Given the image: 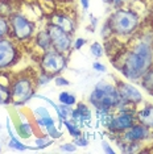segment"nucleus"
<instances>
[{
	"label": "nucleus",
	"instance_id": "1",
	"mask_svg": "<svg viewBox=\"0 0 153 154\" xmlns=\"http://www.w3.org/2000/svg\"><path fill=\"white\" fill-rule=\"evenodd\" d=\"M153 63V48L147 40H141L126 53L120 70L128 79H139Z\"/></svg>",
	"mask_w": 153,
	"mask_h": 154
},
{
	"label": "nucleus",
	"instance_id": "2",
	"mask_svg": "<svg viewBox=\"0 0 153 154\" xmlns=\"http://www.w3.org/2000/svg\"><path fill=\"white\" fill-rule=\"evenodd\" d=\"M139 16L132 9L117 8L108 19V29L116 36H130L136 32Z\"/></svg>",
	"mask_w": 153,
	"mask_h": 154
},
{
	"label": "nucleus",
	"instance_id": "3",
	"mask_svg": "<svg viewBox=\"0 0 153 154\" xmlns=\"http://www.w3.org/2000/svg\"><path fill=\"white\" fill-rule=\"evenodd\" d=\"M89 100L96 108H106V109L119 107L121 103L116 87L106 82H100L95 86Z\"/></svg>",
	"mask_w": 153,
	"mask_h": 154
},
{
	"label": "nucleus",
	"instance_id": "4",
	"mask_svg": "<svg viewBox=\"0 0 153 154\" xmlns=\"http://www.w3.org/2000/svg\"><path fill=\"white\" fill-rule=\"evenodd\" d=\"M9 90H11V97L13 104H16V106L24 104L34 95L33 79L30 76L23 74L13 80Z\"/></svg>",
	"mask_w": 153,
	"mask_h": 154
},
{
	"label": "nucleus",
	"instance_id": "5",
	"mask_svg": "<svg viewBox=\"0 0 153 154\" xmlns=\"http://www.w3.org/2000/svg\"><path fill=\"white\" fill-rule=\"evenodd\" d=\"M66 63H67V59H66L65 54L57 51L55 49L45 51L40 61L41 70L52 76L55 75L57 72H61L66 67Z\"/></svg>",
	"mask_w": 153,
	"mask_h": 154
},
{
	"label": "nucleus",
	"instance_id": "6",
	"mask_svg": "<svg viewBox=\"0 0 153 154\" xmlns=\"http://www.w3.org/2000/svg\"><path fill=\"white\" fill-rule=\"evenodd\" d=\"M9 25H11L13 37L19 41L30 38L34 32V23L27 19L21 13H13L9 19Z\"/></svg>",
	"mask_w": 153,
	"mask_h": 154
},
{
	"label": "nucleus",
	"instance_id": "7",
	"mask_svg": "<svg viewBox=\"0 0 153 154\" xmlns=\"http://www.w3.org/2000/svg\"><path fill=\"white\" fill-rule=\"evenodd\" d=\"M48 32H49L50 38H52V46H53L55 50L60 51V53H64V54L70 50V48H71L70 34L66 33L60 26L53 25V24H49Z\"/></svg>",
	"mask_w": 153,
	"mask_h": 154
},
{
	"label": "nucleus",
	"instance_id": "8",
	"mask_svg": "<svg viewBox=\"0 0 153 154\" xmlns=\"http://www.w3.org/2000/svg\"><path fill=\"white\" fill-rule=\"evenodd\" d=\"M19 57L16 44L11 40L0 38V69H5L15 63Z\"/></svg>",
	"mask_w": 153,
	"mask_h": 154
},
{
	"label": "nucleus",
	"instance_id": "9",
	"mask_svg": "<svg viewBox=\"0 0 153 154\" xmlns=\"http://www.w3.org/2000/svg\"><path fill=\"white\" fill-rule=\"evenodd\" d=\"M116 90L119 92V96L123 103H128L132 104V106H136L142 100V96L135 86L130 85V83L126 82H119L116 85Z\"/></svg>",
	"mask_w": 153,
	"mask_h": 154
},
{
	"label": "nucleus",
	"instance_id": "10",
	"mask_svg": "<svg viewBox=\"0 0 153 154\" xmlns=\"http://www.w3.org/2000/svg\"><path fill=\"white\" fill-rule=\"evenodd\" d=\"M136 122V116H135L132 112L128 111H121L120 115L117 116H114L112 121H111L108 129L111 132L115 133H119L123 131H127L128 128H131L132 125Z\"/></svg>",
	"mask_w": 153,
	"mask_h": 154
},
{
	"label": "nucleus",
	"instance_id": "11",
	"mask_svg": "<svg viewBox=\"0 0 153 154\" xmlns=\"http://www.w3.org/2000/svg\"><path fill=\"white\" fill-rule=\"evenodd\" d=\"M149 136H151V129L149 128L142 124H133L123 134V140L126 142H139L148 138Z\"/></svg>",
	"mask_w": 153,
	"mask_h": 154
},
{
	"label": "nucleus",
	"instance_id": "12",
	"mask_svg": "<svg viewBox=\"0 0 153 154\" xmlns=\"http://www.w3.org/2000/svg\"><path fill=\"white\" fill-rule=\"evenodd\" d=\"M49 24H53V25H57L60 26L61 29H64L66 33L71 34L75 29V24H74V20L71 19L69 15L66 13H62V12H54L53 15L50 16L49 19Z\"/></svg>",
	"mask_w": 153,
	"mask_h": 154
},
{
	"label": "nucleus",
	"instance_id": "13",
	"mask_svg": "<svg viewBox=\"0 0 153 154\" xmlns=\"http://www.w3.org/2000/svg\"><path fill=\"white\" fill-rule=\"evenodd\" d=\"M71 120L76 122L78 125L90 124V121H91V112H90L89 107L83 103H79L75 109L71 111Z\"/></svg>",
	"mask_w": 153,
	"mask_h": 154
},
{
	"label": "nucleus",
	"instance_id": "14",
	"mask_svg": "<svg viewBox=\"0 0 153 154\" xmlns=\"http://www.w3.org/2000/svg\"><path fill=\"white\" fill-rule=\"evenodd\" d=\"M136 120L149 129H153V106H147L136 112Z\"/></svg>",
	"mask_w": 153,
	"mask_h": 154
},
{
	"label": "nucleus",
	"instance_id": "15",
	"mask_svg": "<svg viewBox=\"0 0 153 154\" xmlns=\"http://www.w3.org/2000/svg\"><path fill=\"white\" fill-rule=\"evenodd\" d=\"M36 45L38 48H41L42 50L48 51L52 49V38H50V34L48 32V29L45 30H41V32L37 33L36 36Z\"/></svg>",
	"mask_w": 153,
	"mask_h": 154
},
{
	"label": "nucleus",
	"instance_id": "16",
	"mask_svg": "<svg viewBox=\"0 0 153 154\" xmlns=\"http://www.w3.org/2000/svg\"><path fill=\"white\" fill-rule=\"evenodd\" d=\"M141 85L149 94H153V69H149L144 75L141 76Z\"/></svg>",
	"mask_w": 153,
	"mask_h": 154
},
{
	"label": "nucleus",
	"instance_id": "17",
	"mask_svg": "<svg viewBox=\"0 0 153 154\" xmlns=\"http://www.w3.org/2000/svg\"><path fill=\"white\" fill-rule=\"evenodd\" d=\"M62 122H64V125L66 128H67V131H69V134L73 136V137H78V136H81V129H79V125L76 124V122L74 121H70V120H67V119H65V120H62Z\"/></svg>",
	"mask_w": 153,
	"mask_h": 154
},
{
	"label": "nucleus",
	"instance_id": "18",
	"mask_svg": "<svg viewBox=\"0 0 153 154\" xmlns=\"http://www.w3.org/2000/svg\"><path fill=\"white\" fill-rule=\"evenodd\" d=\"M17 132H19L20 137L29 138L32 136V127L29 122H20V124H17Z\"/></svg>",
	"mask_w": 153,
	"mask_h": 154
},
{
	"label": "nucleus",
	"instance_id": "19",
	"mask_svg": "<svg viewBox=\"0 0 153 154\" xmlns=\"http://www.w3.org/2000/svg\"><path fill=\"white\" fill-rule=\"evenodd\" d=\"M11 101H12L11 90L0 83V104H9Z\"/></svg>",
	"mask_w": 153,
	"mask_h": 154
},
{
	"label": "nucleus",
	"instance_id": "20",
	"mask_svg": "<svg viewBox=\"0 0 153 154\" xmlns=\"http://www.w3.org/2000/svg\"><path fill=\"white\" fill-rule=\"evenodd\" d=\"M58 99H60V101L62 104H65V106H70V107L74 106V104L76 103V97L70 92H66V91H64V92L60 94Z\"/></svg>",
	"mask_w": 153,
	"mask_h": 154
},
{
	"label": "nucleus",
	"instance_id": "21",
	"mask_svg": "<svg viewBox=\"0 0 153 154\" xmlns=\"http://www.w3.org/2000/svg\"><path fill=\"white\" fill-rule=\"evenodd\" d=\"M54 109L58 112V116H60L61 120H65V119L71 116V109L70 106H65V104H61V106H55Z\"/></svg>",
	"mask_w": 153,
	"mask_h": 154
},
{
	"label": "nucleus",
	"instance_id": "22",
	"mask_svg": "<svg viewBox=\"0 0 153 154\" xmlns=\"http://www.w3.org/2000/svg\"><path fill=\"white\" fill-rule=\"evenodd\" d=\"M11 32V25H9L8 20L5 17L0 16V38L7 37Z\"/></svg>",
	"mask_w": 153,
	"mask_h": 154
},
{
	"label": "nucleus",
	"instance_id": "23",
	"mask_svg": "<svg viewBox=\"0 0 153 154\" xmlns=\"http://www.w3.org/2000/svg\"><path fill=\"white\" fill-rule=\"evenodd\" d=\"M36 124L42 129H48L52 125H54V119L52 116H46V117H36Z\"/></svg>",
	"mask_w": 153,
	"mask_h": 154
},
{
	"label": "nucleus",
	"instance_id": "24",
	"mask_svg": "<svg viewBox=\"0 0 153 154\" xmlns=\"http://www.w3.org/2000/svg\"><path fill=\"white\" fill-rule=\"evenodd\" d=\"M12 15H13V9L8 4V2L7 0H0V16L5 17V16H12Z\"/></svg>",
	"mask_w": 153,
	"mask_h": 154
},
{
	"label": "nucleus",
	"instance_id": "25",
	"mask_svg": "<svg viewBox=\"0 0 153 154\" xmlns=\"http://www.w3.org/2000/svg\"><path fill=\"white\" fill-rule=\"evenodd\" d=\"M9 146L13 149H17V150H20V152H24V150H27V149H30L29 146H27V145H24V143H21L17 140L15 136H12L11 137V141H9Z\"/></svg>",
	"mask_w": 153,
	"mask_h": 154
},
{
	"label": "nucleus",
	"instance_id": "26",
	"mask_svg": "<svg viewBox=\"0 0 153 154\" xmlns=\"http://www.w3.org/2000/svg\"><path fill=\"white\" fill-rule=\"evenodd\" d=\"M90 50H91V54L96 58H99L103 55V46L99 42H94L91 45V48H90Z\"/></svg>",
	"mask_w": 153,
	"mask_h": 154
},
{
	"label": "nucleus",
	"instance_id": "27",
	"mask_svg": "<svg viewBox=\"0 0 153 154\" xmlns=\"http://www.w3.org/2000/svg\"><path fill=\"white\" fill-rule=\"evenodd\" d=\"M46 132H48V134H49L53 140H58V138L62 137V133L58 131L57 128H55V125H52V127H49L46 129Z\"/></svg>",
	"mask_w": 153,
	"mask_h": 154
},
{
	"label": "nucleus",
	"instance_id": "28",
	"mask_svg": "<svg viewBox=\"0 0 153 154\" xmlns=\"http://www.w3.org/2000/svg\"><path fill=\"white\" fill-rule=\"evenodd\" d=\"M52 143L50 140H45V138H37L36 141H34V148L36 149H44V148H46V146H49ZM33 148V149H34Z\"/></svg>",
	"mask_w": 153,
	"mask_h": 154
},
{
	"label": "nucleus",
	"instance_id": "29",
	"mask_svg": "<svg viewBox=\"0 0 153 154\" xmlns=\"http://www.w3.org/2000/svg\"><path fill=\"white\" fill-rule=\"evenodd\" d=\"M33 113H34V116H36V117H46V116H50L49 111H48L45 107H37L36 109L33 111Z\"/></svg>",
	"mask_w": 153,
	"mask_h": 154
},
{
	"label": "nucleus",
	"instance_id": "30",
	"mask_svg": "<svg viewBox=\"0 0 153 154\" xmlns=\"http://www.w3.org/2000/svg\"><path fill=\"white\" fill-rule=\"evenodd\" d=\"M52 79V75L49 74H46V72H41V75H40V78L37 79V82H38V85H46V83H49V80Z\"/></svg>",
	"mask_w": 153,
	"mask_h": 154
},
{
	"label": "nucleus",
	"instance_id": "31",
	"mask_svg": "<svg viewBox=\"0 0 153 154\" xmlns=\"http://www.w3.org/2000/svg\"><path fill=\"white\" fill-rule=\"evenodd\" d=\"M104 3H106V4H108V5H112L114 8H120L121 7V4H123L124 2H126V0H103Z\"/></svg>",
	"mask_w": 153,
	"mask_h": 154
},
{
	"label": "nucleus",
	"instance_id": "32",
	"mask_svg": "<svg viewBox=\"0 0 153 154\" xmlns=\"http://www.w3.org/2000/svg\"><path fill=\"white\" fill-rule=\"evenodd\" d=\"M75 146L78 145V146H87L89 145V140L86 138V137H82V136H78V137H75Z\"/></svg>",
	"mask_w": 153,
	"mask_h": 154
},
{
	"label": "nucleus",
	"instance_id": "33",
	"mask_svg": "<svg viewBox=\"0 0 153 154\" xmlns=\"http://www.w3.org/2000/svg\"><path fill=\"white\" fill-rule=\"evenodd\" d=\"M92 69L96 70V71H99V72H104V71H106V66L102 65V63H99V62H94V63H92Z\"/></svg>",
	"mask_w": 153,
	"mask_h": 154
},
{
	"label": "nucleus",
	"instance_id": "34",
	"mask_svg": "<svg viewBox=\"0 0 153 154\" xmlns=\"http://www.w3.org/2000/svg\"><path fill=\"white\" fill-rule=\"evenodd\" d=\"M55 85L57 86H67L69 80L66 78H62V76H57V78H55Z\"/></svg>",
	"mask_w": 153,
	"mask_h": 154
},
{
	"label": "nucleus",
	"instance_id": "35",
	"mask_svg": "<svg viewBox=\"0 0 153 154\" xmlns=\"http://www.w3.org/2000/svg\"><path fill=\"white\" fill-rule=\"evenodd\" d=\"M61 150H64V152H74L75 145H73V143H64V145H61Z\"/></svg>",
	"mask_w": 153,
	"mask_h": 154
},
{
	"label": "nucleus",
	"instance_id": "36",
	"mask_svg": "<svg viewBox=\"0 0 153 154\" xmlns=\"http://www.w3.org/2000/svg\"><path fill=\"white\" fill-rule=\"evenodd\" d=\"M85 38H76L75 40V42H74V48L76 49V50H79V49H81L83 45H85Z\"/></svg>",
	"mask_w": 153,
	"mask_h": 154
},
{
	"label": "nucleus",
	"instance_id": "37",
	"mask_svg": "<svg viewBox=\"0 0 153 154\" xmlns=\"http://www.w3.org/2000/svg\"><path fill=\"white\" fill-rule=\"evenodd\" d=\"M102 146H103V150H104L106 153H115V150L111 148V146H110L106 141H103V142H102Z\"/></svg>",
	"mask_w": 153,
	"mask_h": 154
},
{
	"label": "nucleus",
	"instance_id": "38",
	"mask_svg": "<svg viewBox=\"0 0 153 154\" xmlns=\"http://www.w3.org/2000/svg\"><path fill=\"white\" fill-rule=\"evenodd\" d=\"M81 3H82V7H83L85 9L89 8V5H90V2H89V0H81Z\"/></svg>",
	"mask_w": 153,
	"mask_h": 154
},
{
	"label": "nucleus",
	"instance_id": "39",
	"mask_svg": "<svg viewBox=\"0 0 153 154\" xmlns=\"http://www.w3.org/2000/svg\"><path fill=\"white\" fill-rule=\"evenodd\" d=\"M62 2H69V0H62Z\"/></svg>",
	"mask_w": 153,
	"mask_h": 154
}]
</instances>
